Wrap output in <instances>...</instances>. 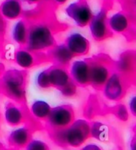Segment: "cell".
<instances>
[{
	"mask_svg": "<svg viewBox=\"0 0 136 150\" xmlns=\"http://www.w3.org/2000/svg\"><path fill=\"white\" fill-rule=\"evenodd\" d=\"M34 83L38 88L43 89V90L51 87L50 82H49L48 68L42 69L40 71H38L34 77Z\"/></svg>",
	"mask_w": 136,
	"mask_h": 150,
	"instance_id": "obj_22",
	"label": "cell"
},
{
	"mask_svg": "<svg viewBox=\"0 0 136 150\" xmlns=\"http://www.w3.org/2000/svg\"><path fill=\"white\" fill-rule=\"evenodd\" d=\"M113 71H115L130 79L134 76L136 68L135 52L133 50H127L120 55L117 60L112 63Z\"/></svg>",
	"mask_w": 136,
	"mask_h": 150,
	"instance_id": "obj_11",
	"label": "cell"
},
{
	"mask_svg": "<svg viewBox=\"0 0 136 150\" xmlns=\"http://www.w3.org/2000/svg\"><path fill=\"white\" fill-rule=\"evenodd\" d=\"M4 119L7 125L16 127L28 123V116L22 107L18 103H8L4 109Z\"/></svg>",
	"mask_w": 136,
	"mask_h": 150,
	"instance_id": "obj_15",
	"label": "cell"
},
{
	"mask_svg": "<svg viewBox=\"0 0 136 150\" xmlns=\"http://www.w3.org/2000/svg\"><path fill=\"white\" fill-rule=\"evenodd\" d=\"M128 86L129 79L117 71H112L101 90L108 101L120 102L126 96Z\"/></svg>",
	"mask_w": 136,
	"mask_h": 150,
	"instance_id": "obj_6",
	"label": "cell"
},
{
	"mask_svg": "<svg viewBox=\"0 0 136 150\" xmlns=\"http://www.w3.org/2000/svg\"><path fill=\"white\" fill-rule=\"evenodd\" d=\"M50 104L44 99H35L30 106V114L34 119L45 121L51 111Z\"/></svg>",
	"mask_w": 136,
	"mask_h": 150,
	"instance_id": "obj_20",
	"label": "cell"
},
{
	"mask_svg": "<svg viewBox=\"0 0 136 150\" xmlns=\"http://www.w3.org/2000/svg\"><path fill=\"white\" fill-rule=\"evenodd\" d=\"M50 139L61 148H77L91 138L90 122L86 118L75 119L70 126L62 129L48 131Z\"/></svg>",
	"mask_w": 136,
	"mask_h": 150,
	"instance_id": "obj_1",
	"label": "cell"
},
{
	"mask_svg": "<svg viewBox=\"0 0 136 150\" xmlns=\"http://www.w3.org/2000/svg\"><path fill=\"white\" fill-rule=\"evenodd\" d=\"M5 67H4V65H3V64L0 63V78L2 77V76H3V72L5 71Z\"/></svg>",
	"mask_w": 136,
	"mask_h": 150,
	"instance_id": "obj_32",
	"label": "cell"
},
{
	"mask_svg": "<svg viewBox=\"0 0 136 150\" xmlns=\"http://www.w3.org/2000/svg\"><path fill=\"white\" fill-rule=\"evenodd\" d=\"M128 110L134 117L136 116V96L133 95L128 101Z\"/></svg>",
	"mask_w": 136,
	"mask_h": 150,
	"instance_id": "obj_27",
	"label": "cell"
},
{
	"mask_svg": "<svg viewBox=\"0 0 136 150\" xmlns=\"http://www.w3.org/2000/svg\"><path fill=\"white\" fill-rule=\"evenodd\" d=\"M75 119V112L73 107L68 104H62L52 107L45 122L47 130L53 131L68 127Z\"/></svg>",
	"mask_w": 136,
	"mask_h": 150,
	"instance_id": "obj_5",
	"label": "cell"
},
{
	"mask_svg": "<svg viewBox=\"0 0 136 150\" xmlns=\"http://www.w3.org/2000/svg\"><path fill=\"white\" fill-rule=\"evenodd\" d=\"M77 87H78V86L71 80L70 82L68 83L67 84L65 85L61 88H60L59 91L64 97L73 98L76 96V93H77Z\"/></svg>",
	"mask_w": 136,
	"mask_h": 150,
	"instance_id": "obj_25",
	"label": "cell"
},
{
	"mask_svg": "<svg viewBox=\"0 0 136 150\" xmlns=\"http://www.w3.org/2000/svg\"><path fill=\"white\" fill-rule=\"evenodd\" d=\"M34 132V126L30 123H26L21 127L14 129L7 137L9 146L15 150H22L33 138Z\"/></svg>",
	"mask_w": 136,
	"mask_h": 150,
	"instance_id": "obj_10",
	"label": "cell"
},
{
	"mask_svg": "<svg viewBox=\"0 0 136 150\" xmlns=\"http://www.w3.org/2000/svg\"><path fill=\"white\" fill-rule=\"evenodd\" d=\"M108 9L106 6H103L96 14H93L88 23L91 36L95 41H105L111 38L113 33L110 30L108 24Z\"/></svg>",
	"mask_w": 136,
	"mask_h": 150,
	"instance_id": "obj_8",
	"label": "cell"
},
{
	"mask_svg": "<svg viewBox=\"0 0 136 150\" xmlns=\"http://www.w3.org/2000/svg\"><path fill=\"white\" fill-rule=\"evenodd\" d=\"M80 150H103L100 145H97L95 143H89L80 149Z\"/></svg>",
	"mask_w": 136,
	"mask_h": 150,
	"instance_id": "obj_28",
	"label": "cell"
},
{
	"mask_svg": "<svg viewBox=\"0 0 136 150\" xmlns=\"http://www.w3.org/2000/svg\"><path fill=\"white\" fill-rule=\"evenodd\" d=\"M130 150H136V141L135 137V136L131 139V144H130Z\"/></svg>",
	"mask_w": 136,
	"mask_h": 150,
	"instance_id": "obj_31",
	"label": "cell"
},
{
	"mask_svg": "<svg viewBox=\"0 0 136 150\" xmlns=\"http://www.w3.org/2000/svg\"><path fill=\"white\" fill-rule=\"evenodd\" d=\"M0 150H6L5 146L3 145V144L1 142H0Z\"/></svg>",
	"mask_w": 136,
	"mask_h": 150,
	"instance_id": "obj_33",
	"label": "cell"
},
{
	"mask_svg": "<svg viewBox=\"0 0 136 150\" xmlns=\"http://www.w3.org/2000/svg\"><path fill=\"white\" fill-rule=\"evenodd\" d=\"M6 29H7L6 20L0 14V41H2L4 39V37L6 33Z\"/></svg>",
	"mask_w": 136,
	"mask_h": 150,
	"instance_id": "obj_26",
	"label": "cell"
},
{
	"mask_svg": "<svg viewBox=\"0 0 136 150\" xmlns=\"http://www.w3.org/2000/svg\"><path fill=\"white\" fill-rule=\"evenodd\" d=\"M42 54L43 53L31 52L24 46L20 47L14 52V61L21 69L28 70L33 68L40 62V58Z\"/></svg>",
	"mask_w": 136,
	"mask_h": 150,
	"instance_id": "obj_16",
	"label": "cell"
},
{
	"mask_svg": "<svg viewBox=\"0 0 136 150\" xmlns=\"http://www.w3.org/2000/svg\"><path fill=\"white\" fill-rule=\"evenodd\" d=\"M68 66V72L73 82L75 83L78 87H85L89 85V59L74 60Z\"/></svg>",
	"mask_w": 136,
	"mask_h": 150,
	"instance_id": "obj_9",
	"label": "cell"
},
{
	"mask_svg": "<svg viewBox=\"0 0 136 150\" xmlns=\"http://www.w3.org/2000/svg\"><path fill=\"white\" fill-rule=\"evenodd\" d=\"M131 18L125 11H120L108 17V24L112 33L125 34L131 29Z\"/></svg>",
	"mask_w": 136,
	"mask_h": 150,
	"instance_id": "obj_14",
	"label": "cell"
},
{
	"mask_svg": "<svg viewBox=\"0 0 136 150\" xmlns=\"http://www.w3.org/2000/svg\"><path fill=\"white\" fill-rule=\"evenodd\" d=\"M112 113L121 122H127L130 117V112L125 104L118 103L112 110Z\"/></svg>",
	"mask_w": 136,
	"mask_h": 150,
	"instance_id": "obj_23",
	"label": "cell"
},
{
	"mask_svg": "<svg viewBox=\"0 0 136 150\" xmlns=\"http://www.w3.org/2000/svg\"><path fill=\"white\" fill-rule=\"evenodd\" d=\"M22 150H50V148L46 142L32 138Z\"/></svg>",
	"mask_w": 136,
	"mask_h": 150,
	"instance_id": "obj_24",
	"label": "cell"
},
{
	"mask_svg": "<svg viewBox=\"0 0 136 150\" xmlns=\"http://www.w3.org/2000/svg\"><path fill=\"white\" fill-rule=\"evenodd\" d=\"M91 138L101 142H108L111 138V131L109 126L102 122H90Z\"/></svg>",
	"mask_w": 136,
	"mask_h": 150,
	"instance_id": "obj_21",
	"label": "cell"
},
{
	"mask_svg": "<svg viewBox=\"0 0 136 150\" xmlns=\"http://www.w3.org/2000/svg\"><path fill=\"white\" fill-rule=\"evenodd\" d=\"M65 12L75 25L80 28L87 26L94 14L88 0H76L71 3Z\"/></svg>",
	"mask_w": 136,
	"mask_h": 150,
	"instance_id": "obj_7",
	"label": "cell"
},
{
	"mask_svg": "<svg viewBox=\"0 0 136 150\" xmlns=\"http://www.w3.org/2000/svg\"><path fill=\"white\" fill-rule=\"evenodd\" d=\"M56 42L53 27L49 22L37 20L30 22L28 37L25 48L35 53H43Z\"/></svg>",
	"mask_w": 136,
	"mask_h": 150,
	"instance_id": "obj_2",
	"label": "cell"
},
{
	"mask_svg": "<svg viewBox=\"0 0 136 150\" xmlns=\"http://www.w3.org/2000/svg\"><path fill=\"white\" fill-rule=\"evenodd\" d=\"M30 22L24 18H21L14 22L11 30V38L14 43L20 47L25 46L27 40Z\"/></svg>",
	"mask_w": 136,
	"mask_h": 150,
	"instance_id": "obj_19",
	"label": "cell"
},
{
	"mask_svg": "<svg viewBox=\"0 0 136 150\" xmlns=\"http://www.w3.org/2000/svg\"><path fill=\"white\" fill-rule=\"evenodd\" d=\"M21 1L22 3H28L30 5H35V4H39L43 1H46V0H21Z\"/></svg>",
	"mask_w": 136,
	"mask_h": 150,
	"instance_id": "obj_29",
	"label": "cell"
},
{
	"mask_svg": "<svg viewBox=\"0 0 136 150\" xmlns=\"http://www.w3.org/2000/svg\"><path fill=\"white\" fill-rule=\"evenodd\" d=\"M49 82L51 87L60 89L71 81L67 67L52 64L48 68Z\"/></svg>",
	"mask_w": 136,
	"mask_h": 150,
	"instance_id": "obj_18",
	"label": "cell"
},
{
	"mask_svg": "<svg viewBox=\"0 0 136 150\" xmlns=\"http://www.w3.org/2000/svg\"><path fill=\"white\" fill-rule=\"evenodd\" d=\"M26 79L27 73L26 70L18 68L5 70L0 78V91L17 103H25Z\"/></svg>",
	"mask_w": 136,
	"mask_h": 150,
	"instance_id": "obj_3",
	"label": "cell"
},
{
	"mask_svg": "<svg viewBox=\"0 0 136 150\" xmlns=\"http://www.w3.org/2000/svg\"><path fill=\"white\" fill-rule=\"evenodd\" d=\"M90 60L89 85L101 90L113 71L112 63L106 56H97Z\"/></svg>",
	"mask_w": 136,
	"mask_h": 150,
	"instance_id": "obj_4",
	"label": "cell"
},
{
	"mask_svg": "<svg viewBox=\"0 0 136 150\" xmlns=\"http://www.w3.org/2000/svg\"><path fill=\"white\" fill-rule=\"evenodd\" d=\"M64 43L74 57H82L89 52L90 41L83 33L78 31L71 32Z\"/></svg>",
	"mask_w": 136,
	"mask_h": 150,
	"instance_id": "obj_12",
	"label": "cell"
},
{
	"mask_svg": "<svg viewBox=\"0 0 136 150\" xmlns=\"http://www.w3.org/2000/svg\"><path fill=\"white\" fill-rule=\"evenodd\" d=\"M46 52L47 60L56 65L68 67L75 57L65 43H56Z\"/></svg>",
	"mask_w": 136,
	"mask_h": 150,
	"instance_id": "obj_13",
	"label": "cell"
},
{
	"mask_svg": "<svg viewBox=\"0 0 136 150\" xmlns=\"http://www.w3.org/2000/svg\"><path fill=\"white\" fill-rule=\"evenodd\" d=\"M0 14L6 21H14L23 17L24 8L21 0H3L0 3Z\"/></svg>",
	"mask_w": 136,
	"mask_h": 150,
	"instance_id": "obj_17",
	"label": "cell"
},
{
	"mask_svg": "<svg viewBox=\"0 0 136 150\" xmlns=\"http://www.w3.org/2000/svg\"><path fill=\"white\" fill-rule=\"evenodd\" d=\"M48 1L52 2L53 5L59 6V5H63V4H65L68 0H48Z\"/></svg>",
	"mask_w": 136,
	"mask_h": 150,
	"instance_id": "obj_30",
	"label": "cell"
}]
</instances>
